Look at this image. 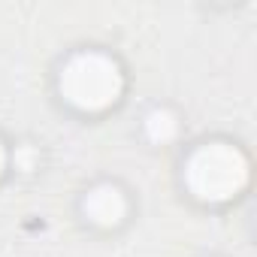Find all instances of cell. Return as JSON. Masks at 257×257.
<instances>
[{
  "mask_svg": "<svg viewBox=\"0 0 257 257\" xmlns=\"http://www.w3.org/2000/svg\"><path fill=\"white\" fill-rule=\"evenodd\" d=\"M188 191L206 203L236 197L248 182V158L230 143H206L185 164Z\"/></svg>",
  "mask_w": 257,
  "mask_h": 257,
  "instance_id": "cell-1",
  "label": "cell"
},
{
  "mask_svg": "<svg viewBox=\"0 0 257 257\" xmlns=\"http://www.w3.org/2000/svg\"><path fill=\"white\" fill-rule=\"evenodd\" d=\"M121 67L103 52H82L70 58L67 67L61 70V94L67 97V103L88 112L112 106L121 97Z\"/></svg>",
  "mask_w": 257,
  "mask_h": 257,
  "instance_id": "cell-2",
  "label": "cell"
},
{
  "mask_svg": "<svg viewBox=\"0 0 257 257\" xmlns=\"http://www.w3.org/2000/svg\"><path fill=\"white\" fill-rule=\"evenodd\" d=\"M85 212H88V218H91L94 224L112 227V224H118V221L124 218L127 200H124V194H121L118 188L100 185V188H94V191L85 197Z\"/></svg>",
  "mask_w": 257,
  "mask_h": 257,
  "instance_id": "cell-3",
  "label": "cell"
},
{
  "mask_svg": "<svg viewBox=\"0 0 257 257\" xmlns=\"http://www.w3.org/2000/svg\"><path fill=\"white\" fill-rule=\"evenodd\" d=\"M176 115L167 112V109H155L149 118H146V134L155 140V143H167L176 137Z\"/></svg>",
  "mask_w": 257,
  "mask_h": 257,
  "instance_id": "cell-4",
  "label": "cell"
},
{
  "mask_svg": "<svg viewBox=\"0 0 257 257\" xmlns=\"http://www.w3.org/2000/svg\"><path fill=\"white\" fill-rule=\"evenodd\" d=\"M4 164H7V152H4V146H0V170H4Z\"/></svg>",
  "mask_w": 257,
  "mask_h": 257,
  "instance_id": "cell-5",
  "label": "cell"
}]
</instances>
